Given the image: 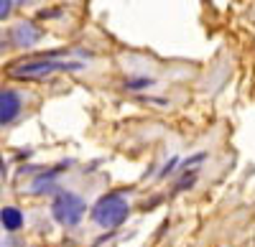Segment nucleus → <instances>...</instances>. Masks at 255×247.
<instances>
[{
    "instance_id": "obj_1",
    "label": "nucleus",
    "mask_w": 255,
    "mask_h": 247,
    "mask_svg": "<svg viewBox=\"0 0 255 247\" xmlns=\"http://www.w3.org/2000/svg\"><path fill=\"white\" fill-rule=\"evenodd\" d=\"M128 212H130V207H128V201L120 194H108L95 204L92 219L100 224V227L113 230V227H120V224L128 219Z\"/></svg>"
},
{
    "instance_id": "obj_2",
    "label": "nucleus",
    "mask_w": 255,
    "mask_h": 247,
    "mask_svg": "<svg viewBox=\"0 0 255 247\" xmlns=\"http://www.w3.org/2000/svg\"><path fill=\"white\" fill-rule=\"evenodd\" d=\"M82 64L79 61H59V59H36L26 61V64H15L10 69V77L15 79H36V77H49L54 72H79Z\"/></svg>"
},
{
    "instance_id": "obj_3",
    "label": "nucleus",
    "mask_w": 255,
    "mask_h": 247,
    "mask_svg": "<svg viewBox=\"0 0 255 247\" xmlns=\"http://www.w3.org/2000/svg\"><path fill=\"white\" fill-rule=\"evenodd\" d=\"M84 209H87V207H84V201H82L77 194H72V191H61V194L54 199V204H51L54 219H56L59 224H67V227H74V224L82 222Z\"/></svg>"
},
{
    "instance_id": "obj_4",
    "label": "nucleus",
    "mask_w": 255,
    "mask_h": 247,
    "mask_svg": "<svg viewBox=\"0 0 255 247\" xmlns=\"http://www.w3.org/2000/svg\"><path fill=\"white\" fill-rule=\"evenodd\" d=\"M18 112H20V97L13 89H3V94H0V122L8 125L18 117Z\"/></svg>"
},
{
    "instance_id": "obj_5",
    "label": "nucleus",
    "mask_w": 255,
    "mask_h": 247,
    "mask_svg": "<svg viewBox=\"0 0 255 247\" xmlns=\"http://www.w3.org/2000/svg\"><path fill=\"white\" fill-rule=\"evenodd\" d=\"M44 31L36 28L33 23H18L13 31H10V41L15 46H33L36 41H41Z\"/></svg>"
},
{
    "instance_id": "obj_6",
    "label": "nucleus",
    "mask_w": 255,
    "mask_h": 247,
    "mask_svg": "<svg viewBox=\"0 0 255 247\" xmlns=\"http://www.w3.org/2000/svg\"><path fill=\"white\" fill-rule=\"evenodd\" d=\"M0 219H3V227H5L8 232L20 230V224H23V214H20L15 207H5L3 214H0Z\"/></svg>"
},
{
    "instance_id": "obj_7",
    "label": "nucleus",
    "mask_w": 255,
    "mask_h": 247,
    "mask_svg": "<svg viewBox=\"0 0 255 247\" xmlns=\"http://www.w3.org/2000/svg\"><path fill=\"white\" fill-rule=\"evenodd\" d=\"M10 10H13V0H0V18H8L10 15Z\"/></svg>"
},
{
    "instance_id": "obj_8",
    "label": "nucleus",
    "mask_w": 255,
    "mask_h": 247,
    "mask_svg": "<svg viewBox=\"0 0 255 247\" xmlns=\"http://www.w3.org/2000/svg\"><path fill=\"white\" fill-rule=\"evenodd\" d=\"M151 84V79H135V82H128V89H143V87H148Z\"/></svg>"
},
{
    "instance_id": "obj_9",
    "label": "nucleus",
    "mask_w": 255,
    "mask_h": 247,
    "mask_svg": "<svg viewBox=\"0 0 255 247\" xmlns=\"http://www.w3.org/2000/svg\"><path fill=\"white\" fill-rule=\"evenodd\" d=\"M176 163H179V158H171V161H168V163H166V166H163V171H161V173H158V176H161V178H163V176H166V173H168V171H174V166H176Z\"/></svg>"
},
{
    "instance_id": "obj_10",
    "label": "nucleus",
    "mask_w": 255,
    "mask_h": 247,
    "mask_svg": "<svg viewBox=\"0 0 255 247\" xmlns=\"http://www.w3.org/2000/svg\"><path fill=\"white\" fill-rule=\"evenodd\" d=\"M15 3H31V0H15Z\"/></svg>"
}]
</instances>
